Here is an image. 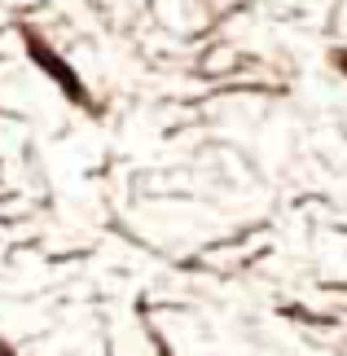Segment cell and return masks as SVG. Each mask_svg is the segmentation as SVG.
<instances>
[]
</instances>
